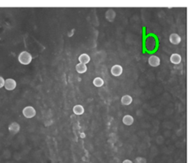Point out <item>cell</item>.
I'll list each match as a JSON object with an SVG mask.
<instances>
[{"label":"cell","mask_w":194,"mask_h":163,"mask_svg":"<svg viewBox=\"0 0 194 163\" xmlns=\"http://www.w3.org/2000/svg\"><path fill=\"white\" fill-rule=\"evenodd\" d=\"M4 85H5V79L2 76H0V89L3 87Z\"/></svg>","instance_id":"e0dca14e"},{"label":"cell","mask_w":194,"mask_h":163,"mask_svg":"<svg viewBox=\"0 0 194 163\" xmlns=\"http://www.w3.org/2000/svg\"><path fill=\"white\" fill-rule=\"evenodd\" d=\"M84 108L82 105H75L73 107V112L75 115H77V116H80V115H83L84 113Z\"/></svg>","instance_id":"4fadbf2b"},{"label":"cell","mask_w":194,"mask_h":163,"mask_svg":"<svg viewBox=\"0 0 194 163\" xmlns=\"http://www.w3.org/2000/svg\"><path fill=\"white\" fill-rule=\"evenodd\" d=\"M169 41L173 45H178L181 42V38L177 33H171L169 37Z\"/></svg>","instance_id":"ba28073f"},{"label":"cell","mask_w":194,"mask_h":163,"mask_svg":"<svg viewBox=\"0 0 194 163\" xmlns=\"http://www.w3.org/2000/svg\"><path fill=\"white\" fill-rule=\"evenodd\" d=\"M78 60L80 63H83V64L86 65V63H89V61H90V57L86 53H83V54H81L79 56Z\"/></svg>","instance_id":"7c38bea8"},{"label":"cell","mask_w":194,"mask_h":163,"mask_svg":"<svg viewBox=\"0 0 194 163\" xmlns=\"http://www.w3.org/2000/svg\"><path fill=\"white\" fill-rule=\"evenodd\" d=\"M122 163H134V162H133L130 159H125L123 161Z\"/></svg>","instance_id":"ac0fdd59"},{"label":"cell","mask_w":194,"mask_h":163,"mask_svg":"<svg viewBox=\"0 0 194 163\" xmlns=\"http://www.w3.org/2000/svg\"><path fill=\"white\" fill-rule=\"evenodd\" d=\"M23 115L25 116L27 119H31V118L34 117L37 114V112H36V109H34L33 106H26V107L24 108L22 111Z\"/></svg>","instance_id":"7a4b0ae2"},{"label":"cell","mask_w":194,"mask_h":163,"mask_svg":"<svg viewBox=\"0 0 194 163\" xmlns=\"http://www.w3.org/2000/svg\"><path fill=\"white\" fill-rule=\"evenodd\" d=\"M181 60H182L181 56H180L179 54H176V53L172 54L170 57V61L173 64H176V65L179 64V63L181 62Z\"/></svg>","instance_id":"9c48e42d"},{"label":"cell","mask_w":194,"mask_h":163,"mask_svg":"<svg viewBox=\"0 0 194 163\" xmlns=\"http://www.w3.org/2000/svg\"><path fill=\"white\" fill-rule=\"evenodd\" d=\"M17 83H16L15 80H14L13 79H8L6 80H5V89L8 91H12L14 90L16 88Z\"/></svg>","instance_id":"3957f363"},{"label":"cell","mask_w":194,"mask_h":163,"mask_svg":"<svg viewBox=\"0 0 194 163\" xmlns=\"http://www.w3.org/2000/svg\"><path fill=\"white\" fill-rule=\"evenodd\" d=\"M148 62H149V64H150L151 67H159V65H160L161 60H160V58H159L158 56L151 55L150 57H149Z\"/></svg>","instance_id":"277c9868"},{"label":"cell","mask_w":194,"mask_h":163,"mask_svg":"<svg viewBox=\"0 0 194 163\" xmlns=\"http://www.w3.org/2000/svg\"><path fill=\"white\" fill-rule=\"evenodd\" d=\"M86 70H87V67L83 63H79L76 65V71L80 74L86 73Z\"/></svg>","instance_id":"5bb4252c"},{"label":"cell","mask_w":194,"mask_h":163,"mask_svg":"<svg viewBox=\"0 0 194 163\" xmlns=\"http://www.w3.org/2000/svg\"><path fill=\"white\" fill-rule=\"evenodd\" d=\"M115 17H116V13L111 8L107 10V11L105 12V18L109 22H113V21H115Z\"/></svg>","instance_id":"52a82bcc"},{"label":"cell","mask_w":194,"mask_h":163,"mask_svg":"<svg viewBox=\"0 0 194 163\" xmlns=\"http://www.w3.org/2000/svg\"><path fill=\"white\" fill-rule=\"evenodd\" d=\"M122 122L125 125L130 126V125H131L133 123H134V119L132 116H131V115H125V116L123 117Z\"/></svg>","instance_id":"8fae6325"},{"label":"cell","mask_w":194,"mask_h":163,"mask_svg":"<svg viewBox=\"0 0 194 163\" xmlns=\"http://www.w3.org/2000/svg\"><path fill=\"white\" fill-rule=\"evenodd\" d=\"M18 60L23 65H28L32 61V55L27 51H22L18 56Z\"/></svg>","instance_id":"6da1fadb"},{"label":"cell","mask_w":194,"mask_h":163,"mask_svg":"<svg viewBox=\"0 0 194 163\" xmlns=\"http://www.w3.org/2000/svg\"><path fill=\"white\" fill-rule=\"evenodd\" d=\"M20 129H21V126L18 122H12L8 126V131L12 135H16L19 132Z\"/></svg>","instance_id":"8992f818"},{"label":"cell","mask_w":194,"mask_h":163,"mask_svg":"<svg viewBox=\"0 0 194 163\" xmlns=\"http://www.w3.org/2000/svg\"><path fill=\"white\" fill-rule=\"evenodd\" d=\"M147 159L144 157L139 156L137 157L135 159V161H134V163H147Z\"/></svg>","instance_id":"2e32d148"},{"label":"cell","mask_w":194,"mask_h":163,"mask_svg":"<svg viewBox=\"0 0 194 163\" xmlns=\"http://www.w3.org/2000/svg\"><path fill=\"white\" fill-rule=\"evenodd\" d=\"M92 83H93V85L95 86V87L99 88V87H102V86L104 85V81L101 77H96L93 79Z\"/></svg>","instance_id":"9a60e30c"},{"label":"cell","mask_w":194,"mask_h":163,"mask_svg":"<svg viewBox=\"0 0 194 163\" xmlns=\"http://www.w3.org/2000/svg\"><path fill=\"white\" fill-rule=\"evenodd\" d=\"M133 101V98L132 97L128 95H125L124 96H122L121 99V102L123 105L124 106H128V105L131 104Z\"/></svg>","instance_id":"30bf717a"},{"label":"cell","mask_w":194,"mask_h":163,"mask_svg":"<svg viewBox=\"0 0 194 163\" xmlns=\"http://www.w3.org/2000/svg\"><path fill=\"white\" fill-rule=\"evenodd\" d=\"M123 73V67L121 65L115 64L112 66L111 68V73L114 76H119L122 74Z\"/></svg>","instance_id":"5b68a950"}]
</instances>
